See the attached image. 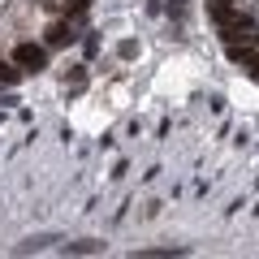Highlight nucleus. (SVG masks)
Segmentation results:
<instances>
[{"mask_svg":"<svg viewBox=\"0 0 259 259\" xmlns=\"http://www.w3.org/2000/svg\"><path fill=\"white\" fill-rule=\"evenodd\" d=\"M168 255H186V246H160V250H139L134 259H168Z\"/></svg>","mask_w":259,"mask_h":259,"instance_id":"nucleus-3","label":"nucleus"},{"mask_svg":"<svg viewBox=\"0 0 259 259\" xmlns=\"http://www.w3.org/2000/svg\"><path fill=\"white\" fill-rule=\"evenodd\" d=\"M13 61H18V69H26V74H39L48 65V52L35 44H18V52H13Z\"/></svg>","mask_w":259,"mask_h":259,"instance_id":"nucleus-1","label":"nucleus"},{"mask_svg":"<svg viewBox=\"0 0 259 259\" xmlns=\"http://www.w3.org/2000/svg\"><path fill=\"white\" fill-rule=\"evenodd\" d=\"M95 250H104V242L82 238V242H69V246H65V255H95Z\"/></svg>","mask_w":259,"mask_h":259,"instance_id":"nucleus-2","label":"nucleus"},{"mask_svg":"<svg viewBox=\"0 0 259 259\" xmlns=\"http://www.w3.org/2000/svg\"><path fill=\"white\" fill-rule=\"evenodd\" d=\"M0 82H18V69L13 65H0Z\"/></svg>","mask_w":259,"mask_h":259,"instance_id":"nucleus-4","label":"nucleus"}]
</instances>
